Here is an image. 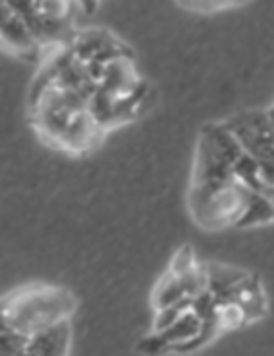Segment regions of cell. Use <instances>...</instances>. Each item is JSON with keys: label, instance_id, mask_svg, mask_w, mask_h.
<instances>
[{"label": "cell", "instance_id": "6", "mask_svg": "<svg viewBox=\"0 0 274 356\" xmlns=\"http://www.w3.org/2000/svg\"><path fill=\"white\" fill-rule=\"evenodd\" d=\"M74 56L83 62H102L108 64L113 58L130 56L132 50L124 46L113 33L106 29H85L68 40Z\"/></svg>", "mask_w": 274, "mask_h": 356}, {"label": "cell", "instance_id": "9", "mask_svg": "<svg viewBox=\"0 0 274 356\" xmlns=\"http://www.w3.org/2000/svg\"><path fill=\"white\" fill-rule=\"evenodd\" d=\"M207 289L217 297V301H227L233 291L250 276L248 270L233 268L227 264H207Z\"/></svg>", "mask_w": 274, "mask_h": 356}, {"label": "cell", "instance_id": "2", "mask_svg": "<svg viewBox=\"0 0 274 356\" xmlns=\"http://www.w3.org/2000/svg\"><path fill=\"white\" fill-rule=\"evenodd\" d=\"M74 311L76 299L64 286L27 284L2 299V327L33 336L48 325L70 319Z\"/></svg>", "mask_w": 274, "mask_h": 356}, {"label": "cell", "instance_id": "7", "mask_svg": "<svg viewBox=\"0 0 274 356\" xmlns=\"http://www.w3.org/2000/svg\"><path fill=\"white\" fill-rule=\"evenodd\" d=\"M2 46L4 50L23 60H35L44 48L27 21L6 2H2Z\"/></svg>", "mask_w": 274, "mask_h": 356}, {"label": "cell", "instance_id": "10", "mask_svg": "<svg viewBox=\"0 0 274 356\" xmlns=\"http://www.w3.org/2000/svg\"><path fill=\"white\" fill-rule=\"evenodd\" d=\"M227 301H235L237 305L241 307L248 315V321H258L266 315V295H264V289H262V282L258 276L250 274L235 291L233 295L227 299Z\"/></svg>", "mask_w": 274, "mask_h": 356}, {"label": "cell", "instance_id": "8", "mask_svg": "<svg viewBox=\"0 0 274 356\" xmlns=\"http://www.w3.org/2000/svg\"><path fill=\"white\" fill-rule=\"evenodd\" d=\"M72 344V332H70V319L58 321L54 325H48L40 332H35L29 338L27 355L35 356H62L68 355Z\"/></svg>", "mask_w": 274, "mask_h": 356}, {"label": "cell", "instance_id": "3", "mask_svg": "<svg viewBox=\"0 0 274 356\" xmlns=\"http://www.w3.org/2000/svg\"><path fill=\"white\" fill-rule=\"evenodd\" d=\"M243 153L241 143L225 122L204 126L198 136L190 188H213L237 179L235 163Z\"/></svg>", "mask_w": 274, "mask_h": 356}, {"label": "cell", "instance_id": "13", "mask_svg": "<svg viewBox=\"0 0 274 356\" xmlns=\"http://www.w3.org/2000/svg\"><path fill=\"white\" fill-rule=\"evenodd\" d=\"M241 2H245V0H177V4H182L188 10H196V13H215V10L237 6Z\"/></svg>", "mask_w": 274, "mask_h": 356}, {"label": "cell", "instance_id": "11", "mask_svg": "<svg viewBox=\"0 0 274 356\" xmlns=\"http://www.w3.org/2000/svg\"><path fill=\"white\" fill-rule=\"evenodd\" d=\"M268 222H274L273 200L266 194H262V192H252L248 208H245L241 220L237 222V229L258 227V225H268Z\"/></svg>", "mask_w": 274, "mask_h": 356}, {"label": "cell", "instance_id": "4", "mask_svg": "<svg viewBox=\"0 0 274 356\" xmlns=\"http://www.w3.org/2000/svg\"><path fill=\"white\" fill-rule=\"evenodd\" d=\"M252 190L239 179H231L227 184L213 188H190L188 192V208L198 227L204 231H223L237 229Z\"/></svg>", "mask_w": 274, "mask_h": 356}, {"label": "cell", "instance_id": "12", "mask_svg": "<svg viewBox=\"0 0 274 356\" xmlns=\"http://www.w3.org/2000/svg\"><path fill=\"white\" fill-rule=\"evenodd\" d=\"M27 334H21L13 327H2L0 330V353L2 355H27V344H29Z\"/></svg>", "mask_w": 274, "mask_h": 356}, {"label": "cell", "instance_id": "1", "mask_svg": "<svg viewBox=\"0 0 274 356\" xmlns=\"http://www.w3.org/2000/svg\"><path fill=\"white\" fill-rule=\"evenodd\" d=\"M29 115L46 145L72 154L97 149L108 132L93 118L85 95L54 83L29 97Z\"/></svg>", "mask_w": 274, "mask_h": 356}, {"label": "cell", "instance_id": "5", "mask_svg": "<svg viewBox=\"0 0 274 356\" xmlns=\"http://www.w3.org/2000/svg\"><path fill=\"white\" fill-rule=\"evenodd\" d=\"M200 330H202V317L194 309H188L169 327H165L161 332H151L138 344V348L149 355H163V353L179 355L182 348L200 334Z\"/></svg>", "mask_w": 274, "mask_h": 356}]
</instances>
